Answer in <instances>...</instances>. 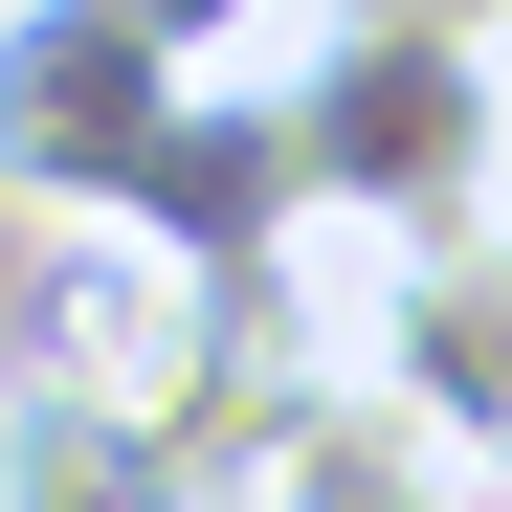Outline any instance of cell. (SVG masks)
Segmentation results:
<instances>
[{"mask_svg": "<svg viewBox=\"0 0 512 512\" xmlns=\"http://www.w3.org/2000/svg\"><path fill=\"white\" fill-rule=\"evenodd\" d=\"M268 112H290V179L357 268L512 223V23H290Z\"/></svg>", "mask_w": 512, "mask_h": 512, "instance_id": "1", "label": "cell"}, {"mask_svg": "<svg viewBox=\"0 0 512 512\" xmlns=\"http://www.w3.org/2000/svg\"><path fill=\"white\" fill-rule=\"evenodd\" d=\"M179 90L201 67L156 23H112V0H0V223H45V245L67 223H134Z\"/></svg>", "mask_w": 512, "mask_h": 512, "instance_id": "2", "label": "cell"}, {"mask_svg": "<svg viewBox=\"0 0 512 512\" xmlns=\"http://www.w3.org/2000/svg\"><path fill=\"white\" fill-rule=\"evenodd\" d=\"M357 379L446 446L490 512H512V223L468 245H401V268H357Z\"/></svg>", "mask_w": 512, "mask_h": 512, "instance_id": "3", "label": "cell"}, {"mask_svg": "<svg viewBox=\"0 0 512 512\" xmlns=\"http://www.w3.org/2000/svg\"><path fill=\"white\" fill-rule=\"evenodd\" d=\"M134 245H156V268H201V290H245V268H290V245H334L312 179H290L268 67H201V90H179V134H156V179H134Z\"/></svg>", "mask_w": 512, "mask_h": 512, "instance_id": "4", "label": "cell"}, {"mask_svg": "<svg viewBox=\"0 0 512 512\" xmlns=\"http://www.w3.org/2000/svg\"><path fill=\"white\" fill-rule=\"evenodd\" d=\"M0 512H201V468L156 446L134 401L45 379V357H0Z\"/></svg>", "mask_w": 512, "mask_h": 512, "instance_id": "5", "label": "cell"}, {"mask_svg": "<svg viewBox=\"0 0 512 512\" xmlns=\"http://www.w3.org/2000/svg\"><path fill=\"white\" fill-rule=\"evenodd\" d=\"M245 512H490L446 446H423V423L379 401V379H312L290 401V446H268V490H245Z\"/></svg>", "mask_w": 512, "mask_h": 512, "instance_id": "6", "label": "cell"}, {"mask_svg": "<svg viewBox=\"0 0 512 512\" xmlns=\"http://www.w3.org/2000/svg\"><path fill=\"white\" fill-rule=\"evenodd\" d=\"M112 23H156L179 67H268V45H290V0H112Z\"/></svg>", "mask_w": 512, "mask_h": 512, "instance_id": "7", "label": "cell"}, {"mask_svg": "<svg viewBox=\"0 0 512 512\" xmlns=\"http://www.w3.org/2000/svg\"><path fill=\"white\" fill-rule=\"evenodd\" d=\"M290 23H512V0H290Z\"/></svg>", "mask_w": 512, "mask_h": 512, "instance_id": "8", "label": "cell"}]
</instances>
